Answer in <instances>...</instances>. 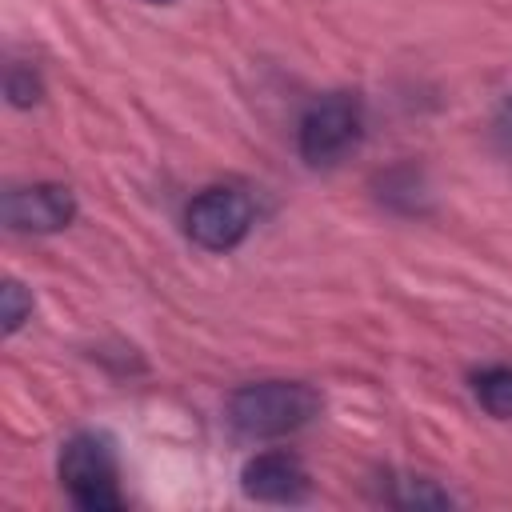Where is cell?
Here are the masks:
<instances>
[{
  "mask_svg": "<svg viewBox=\"0 0 512 512\" xmlns=\"http://www.w3.org/2000/svg\"><path fill=\"white\" fill-rule=\"evenodd\" d=\"M4 88H8V100H12L16 108H28V104L40 100V80H36L28 68H12L8 80H4Z\"/></svg>",
  "mask_w": 512,
  "mask_h": 512,
  "instance_id": "cell-10",
  "label": "cell"
},
{
  "mask_svg": "<svg viewBox=\"0 0 512 512\" xmlns=\"http://www.w3.org/2000/svg\"><path fill=\"white\" fill-rule=\"evenodd\" d=\"M492 136H496V144L512 156V96H504V100H500L496 120H492Z\"/></svg>",
  "mask_w": 512,
  "mask_h": 512,
  "instance_id": "cell-11",
  "label": "cell"
},
{
  "mask_svg": "<svg viewBox=\"0 0 512 512\" xmlns=\"http://www.w3.org/2000/svg\"><path fill=\"white\" fill-rule=\"evenodd\" d=\"M320 412V392L304 380H256L228 396V424L248 440H276Z\"/></svg>",
  "mask_w": 512,
  "mask_h": 512,
  "instance_id": "cell-1",
  "label": "cell"
},
{
  "mask_svg": "<svg viewBox=\"0 0 512 512\" xmlns=\"http://www.w3.org/2000/svg\"><path fill=\"white\" fill-rule=\"evenodd\" d=\"M396 492L388 496L396 508H448L452 496L444 488H436L432 480H420V476H404V480H392Z\"/></svg>",
  "mask_w": 512,
  "mask_h": 512,
  "instance_id": "cell-8",
  "label": "cell"
},
{
  "mask_svg": "<svg viewBox=\"0 0 512 512\" xmlns=\"http://www.w3.org/2000/svg\"><path fill=\"white\" fill-rule=\"evenodd\" d=\"M152 4H168V0H152Z\"/></svg>",
  "mask_w": 512,
  "mask_h": 512,
  "instance_id": "cell-12",
  "label": "cell"
},
{
  "mask_svg": "<svg viewBox=\"0 0 512 512\" xmlns=\"http://www.w3.org/2000/svg\"><path fill=\"white\" fill-rule=\"evenodd\" d=\"M60 484L84 512H116L124 508L116 484V452L104 436L80 432L60 448Z\"/></svg>",
  "mask_w": 512,
  "mask_h": 512,
  "instance_id": "cell-2",
  "label": "cell"
},
{
  "mask_svg": "<svg viewBox=\"0 0 512 512\" xmlns=\"http://www.w3.org/2000/svg\"><path fill=\"white\" fill-rule=\"evenodd\" d=\"M76 216V196L64 184H28L4 192V224L12 232H60Z\"/></svg>",
  "mask_w": 512,
  "mask_h": 512,
  "instance_id": "cell-5",
  "label": "cell"
},
{
  "mask_svg": "<svg viewBox=\"0 0 512 512\" xmlns=\"http://www.w3.org/2000/svg\"><path fill=\"white\" fill-rule=\"evenodd\" d=\"M360 124H364L360 100L352 92H328V96L312 100L296 128V148H300L304 164H312V168L336 164L348 148H356Z\"/></svg>",
  "mask_w": 512,
  "mask_h": 512,
  "instance_id": "cell-3",
  "label": "cell"
},
{
  "mask_svg": "<svg viewBox=\"0 0 512 512\" xmlns=\"http://www.w3.org/2000/svg\"><path fill=\"white\" fill-rule=\"evenodd\" d=\"M0 300H4V332L12 336V332H20L24 320L32 316V296H28L16 280H8V284L0 288Z\"/></svg>",
  "mask_w": 512,
  "mask_h": 512,
  "instance_id": "cell-9",
  "label": "cell"
},
{
  "mask_svg": "<svg viewBox=\"0 0 512 512\" xmlns=\"http://www.w3.org/2000/svg\"><path fill=\"white\" fill-rule=\"evenodd\" d=\"M472 392L480 400V408L496 420L512 416V364H492L484 372L472 376Z\"/></svg>",
  "mask_w": 512,
  "mask_h": 512,
  "instance_id": "cell-7",
  "label": "cell"
},
{
  "mask_svg": "<svg viewBox=\"0 0 512 512\" xmlns=\"http://www.w3.org/2000/svg\"><path fill=\"white\" fill-rule=\"evenodd\" d=\"M252 200L248 192L232 184H212L200 196H192L184 212L188 240L200 244L204 252H232L248 232H252Z\"/></svg>",
  "mask_w": 512,
  "mask_h": 512,
  "instance_id": "cell-4",
  "label": "cell"
},
{
  "mask_svg": "<svg viewBox=\"0 0 512 512\" xmlns=\"http://www.w3.org/2000/svg\"><path fill=\"white\" fill-rule=\"evenodd\" d=\"M240 488L260 504H300L312 492V480L292 452H256L240 472Z\"/></svg>",
  "mask_w": 512,
  "mask_h": 512,
  "instance_id": "cell-6",
  "label": "cell"
}]
</instances>
